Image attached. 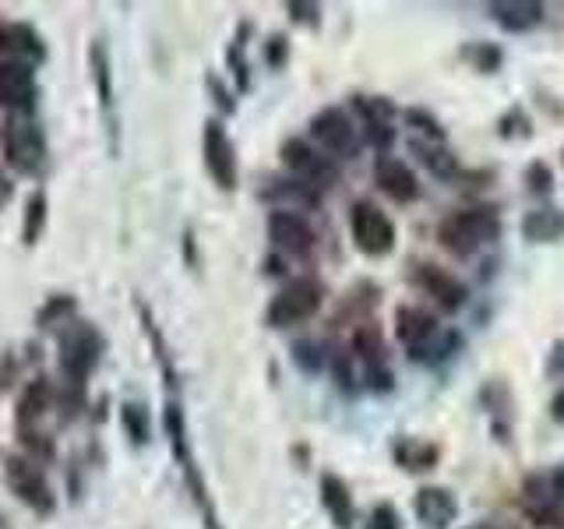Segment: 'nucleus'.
<instances>
[{
  "label": "nucleus",
  "instance_id": "nucleus-1",
  "mask_svg": "<svg viewBox=\"0 0 564 529\" xmlns=\"http://www.w3.org/2000/svg\"><path fill=\"white\" fill-rule=\"evenodd\" d=\"M163 431H166V441H170V455L173 463L181 466V476H184V487L191 494L194 508H198L202 516V526L205 529H223V519H219V508L212 501V490L205 484V473L198 466V458H194V449H191V434H187V413L176 396H166V406H163Z\"/></svg>",
  "mask_w": 564,
  "mask_h": 529
},
{
  "label": "nucleus",
  "instance_id": "nucleus-2",
  "mask_svg": "<svg viewBox=\"0 0 564 529\" xmlns=\"http://www.w3.org/2000/svg\"><path fill=\"white\" fill-rule=\"evenodd\" d=\"M395 335H399V343L405 346V353H410V357L420 360V364L445 360L458 346H463V335L441 328L437 317L427 307H420V304H402L395 311Z\"/></svg>",
  "mask_w": 564,
  "mask_h": 529
},
{
  "label": "nucleus",
  "instance_id": "nucleus-3",
  "mask_svg": "<svg viewBox=\"0 0 564 529\" xmlns=\"http://www.w3.org/2000/svg\"><path fill=\"white\" fill-rule=\"evenodd\" d=\"M0 155L22 176H40L50 166V141L35 117H4L0 120Z\"/></svg>",
  "mask_w": 564,
  "mask_h": 529
},
{
  "label": "nucleus",
  "instance_id": "nucleus-4",
  "mask_svg": "<svg viewBox=\"0 0 564 529\" xmlns=\"http://www.w3.org/2000/svg\"><path fill=\"white\" fill-rule=\"evenodd\" d=\"M102 353L106 335L93 322H85V317H75V322L57 332V367L64 381L88 385V378L102 364Z\"/></svg>",
  "mask_w": 564,
  "mask_h": 529
},
{
  "label": "nucleus",
  "instance_id": "nucleus-5",
  "mask_svg": "<svg viewBox=\"0 0 564 529\" xmlns=\"http://www.w3.org/2000/svg\"><path fill=\"white\" fill-rule=\"evenodd\" d=\"M501 237V219L490 208H463L452 212L448 219L437 226V244L455 258H473Z\"/></svg>",
  "mask_w": 564,
  "mask_h": 529
},
{
  "label": "nucleus",
  "instance_id": "nucleus-6",
  "mask_svg": "<svg viewBox=\"0 0 564 529\" xmlns=\"http://www.w3.org/2000/svg\"><path fill=\"white\" fill-rule=\"evenodd\" d=\"M325 304V282L314 276H293L286 287H282L272 300L269 311H264V325L269 328H293L304 325L322 311Z\"/></svg>",
  "mask_w": 564,
  "mask_h": 529
},
{
  "label": "nucleus",
  "instance_id": "nucleus-7",
  "mask_svg": "<svg viewBox=\"0 0 564 529\" xmlns=\"http://www.w3.org/2000/svg\"><path fill=\"white\" fill-rule=\"evenodd\" d=\"M4 484L32 516L50 519L53 511H57V490H53L46 481V466L32 463L29 455H22V452L4 455Z\"/></svg>",
  "mask_w": 564,
  "mask_h": 529
},
{
  "label": "nucleus",
  "instance_id": "nucleus-8",
  "mask_svg": "<svg viewBox=\"0 0 564 529\" xmlns=\"http://www.w3.org/2000/svg\"><path fill=\"white\" fill-rule=\"evenodd\" d=\"M279 155H282V166L290 170L293 181L307 184L317 194L339 184V163H335L328 152H322L307 138H286V141H282Z\"/></svg>",
  "mask_w": 564,
  "mask_h": 529
},
{
  "label": "nucleus",
  "instance_id": "nucleus-9",
  "mask_svg": "<svg viewBox=\"0 0 564 529\" xmlns=\"http://www.w3.org/2000/svg\"><path fill=\"white\" fill-rule=\"evenodd\" d=\"M349 234L357 251L367 258H384L395 251V223L375 202H357L349 208Z\"/></svg>",
  "mask_w": 564,
  "mask_h": 529
},
{
  "label": "nucleus",
  "instance_id": "nucleus-10",
  "mask_svg": "<svg viewBox=\"0 0 564 529\" xmlns=\"http://www.w3.org/2000/svg\"><path fill=\"white\" fill-rule=\"evenodd\" d=\"M311 138L317 141V149L328 152L332 159H357L364 141L360 131L352 128V117L343 106H325L311 117Z\"/></svg>",
  "mask_w": 564,
  "mask_h": 529
},
{
  "label": "nucleus",
  "instance_id": "nucleus-11",
  "mask_svg": "<svg viewBox=\"0 0 564 529\" xmlns=\"http://www.w3.org/2000/svg\"><path fill=\"white\" fill-rule=\"evenodd\" d=\"M202 155H205V170L212 176V184L219 191H237L240 187V166H237V145L229 131L223 128V120H205L202 131Z\"/></svg>",
  "mask_w": 564,
  "mask_h": 529
},
{
  "label": "nucleus",
  "instance_id": "nucleus-12",
  "mask_svg": "<svg viewBox=\"0 0 564 529\" xmlns=\"http://www.w3.org/2000/svg\"><path fill=\"white\" fill-rule=\"evenodd\" d=\"M40 96L43 85L35 78L32 64H0V110H8V117H32L35 106H40Z\"/></svg>",
  "mask_w": 564,
  "mask_h": 529
},
{
  "label": "nucleus",
  "instance_id": "nucleus-13",
  "mask_svg": "<svg viewBox=\"0 0 564 529\" xmlns=\"http://www.w3.org/2000/svg\"><path fill=\"white\" fill-rule=\"evenodd\" d=\"M88 71H93V85H96V99H99V114L106 120V134H110V152H120V131H117V88H113V61L106 40H93L88 46Z\"/></svg>",
  "mask_w": 564,
  "mask_h": 529
},
{
  "label": "nucleus",
  "instance_id": "nucleus-14",
  "mask_svg": "<svg viewBox=\"0 0 564 529\" xmlns=\"http://www.w3.org/2000/svg\"><path fill=\"white\" fill-rule=\"evenodd\" d=\"M50 57V46L43 40V32L32 22H14V18H0V64L18 61L43 67Z\"/></svg>",
  "mask_w": 564,
  "mask_h": 529
},
{
  "label": "nucleus",
  "instance_id": "nucleus-15",
  "mask_svg": "<svg viewBox=\"0 0 564 529\" xmlns=\"http://www.w3.org/2000/svg\"><path fill=\"white\" fill-rule=\"evenodd\" d=\"M269 240L282 258H307L314 251V229L300 212L272 208L269 212Z\"/></svg>",
  "mask_w": 564,
  "mask_h": 529
},
{
  "label": "nucleus",
  "instance_id": "nucleus-16",
  "mask_svg": "<svg viewBox=\"0 0 564 529\" xmlns=\"http://www.w3.org/2000/svg\"><path fill=\"white\" fill-rule=\"evenodd\" d=\"M413 287L423 293V296H431L434 304L441 311H458L466 304V287L458 282L448 269H441V264H431V261H416L413 264Z\"/></svg>",
  "mask_w": 564,
  "mask_h": 529
},
{
  "label": "nucleus",
  "instance_id": "nucleus-17",
  "mask_svg": "<svg viewBox=\"0 0 564 529\" xmlns=\"http://www.w3.org/2000/svg\"><path fill=\"white\" fill-rule=\"evenodd\" d=\"M53 385L46 375H35L25 381V388L18 392L14 402V431H40V423L46 420V413H53Z\"/></svg>",
  "mask_w": 564,
  "mask_h": 529
},
{
  "label": "nucleus",
  "instance_id": "nucleus-18",
  "mask_svg": "<svg viewBox=\"0 0 564 529\" xmlns=\"http://www.w3.org/2000/svg\"><path fill=\"white\" fill-rule=\"evenodd\" d=\"M375 181L378 187L388 194L392 202L399 205H410L416 202V194H420V181H416V173L402 163V159L395 155H378V163H375Z\"/></svg>",
  "mask_w": 564,
  "mask_h": 529
},
{
  "label": "nucleus",
  "instance_id": "nucleus-19",
  "mask_svg": "<svg viewBox=\"0 0 564 529\" xmlns=\"http://www.w3.org/2000/svg\"><path fill=\"white\" fill-rule=\"evenodd\" d=\"M519 505L529 519L536 526H551V529H561V519H557V508H554V490H551V476L546 473H533L529 481L522 484V494H519Z\"/></svg>",
  "mask_w": 564,
  "mask_h": 529
},
{
  "label": "nucleus",
  "instance_id": "nucleus-20",
  "mask_svg": "<svg viewBox=\"0 0 564 529\" xmlns=\"http://www.w3.org/2000/svg\"><path fill=\"white\" fill-rule=\"evenodd\" d=\"M413 508L416 519L427 529H448L458 519V501L448 487H420Z\"/></svg>",
  "mask_w": 564,
  "mask_h": 529
},
{
  "label": "nucleus",
  "instance_id": "nucleus-21",
  "mask_svg": "<svg viewBox=\"0 0 564 529\" xmlns=\"http://www.w3.org/2000/svg\"><path fill=\"white\" fill-rule=\"evenodd\" d=\"M490 14L505 32H529L543 22L546 8L536 4V0H494Z\"/></svg>",
  "mask_w": 564,
  "mask_h": 529
},
{
  "label": "nucleus",
  "instance_id": "nucleus-22",
  "mask_svg": "<svg viewBox=\"0 0 564 529\" xmlns=\"http://www.w3.org/2000/svg\"><path fill=\"white\" fill-rule=\"evenodd\" d=\"M317 490H322V505L328 511L332 526L335 529H352V494H349L343 476L322 473V484H317Z\"/></svg>",
  "mask_w": 564,
  "mask_h": 529
},
{
  "label": "nucleus",
  "instance_id": "nucleus-23",
  "mask_svg": "<svg viewBox=\"0 0 564 529\" xmlns=\"http://www.w3.org/2000/svg\"><path fill=\"white\" fill-rule=\"evenodd\" d=\"M261 198L272 202L275 208L300 212V208H314L322 202V194L311 191L307 184L293 181V176H282V181H269V187H261Z\"/></svg>",
  "mask_w": 564,
  "mask_h": 529
},
{
  "label": "nucleus",
  "instance_id": "nucleus-24",
  "mask_svg": "<svg viewBox=\"0 0 564 529\" xmlns=\"http://www.w3.org/2000/svg\"><path fill=\"white\" fill-rule=\"evenodd\" d=\"M410 152L420 159L423 166H427L437 181H455L458 173V159L448 152V145L445 141H427V138H410Z\"/></svg>",
  "mask_w": 564,
  "mask_h": 529
},
{
  "label": "nucleus",
  "instance_id": "nucleus-25",
  "mask_svg": "<svg viewBox=\"0 0 564 529\" xmlns=\"http://www.w3.org/2000/svg\"><path fill=\"white\" fill-rule=\"evenodd\" d=\"M392 455H395L399 469H405V473H427V469L437 466L441 449L434 445V441H423V438H399L395 445H392Z\"/></svg>",
  "mask_w": 564,
  "mask_h": 529
},
{
  "label": "nucleus",
  "instance_id": "nucleus-26",
  "mask_svg": "<svg viewBox=\"0 0 564 529\" xmlns=\"http://www.w3.org/2000/svg\"><path fill=\"white\" fill-rule=\"evenodd\" d=\"M134 311H138V322H141V328H145V335H149L152 349H155V360H159V367H163V378H166L170 396H176V388H181V381H176V370H173V360H170V346H166L163 332H159V325H155L152 307H149L141 296H134Z\"/></svg>",
  "mask_w": 564,
  "mask_h": 529
},
{
  "label": "nucleus",
  "instance_id": "nucleus-27",
  "mask_svg": "<svg viewBox=\"0 0 564 529\" xmlns=\"http://www.w3.org/2000/svg\"><path fill=\"white\" fill-rule=\"evenodd\" d=\"M522 237L529 244H554L564 237V212L561 208H533L522 219Z\"/></svg>",
  "mask_w": 564,
  "mask_h": 529
},
{
  "label": "nucleus",
  "instance_id": "nucleus-28",
  "mask_svg": "<svg viewBox=\"0 0 564 529\" xmlns=\"http://www.w3.org/2000/svg\"><path fill=\"white\" fill-rule=\"evenodd\" d=\"M78 317V296L75 293H50L40 311H35V328L53 332V328H64Z\"/></svg>",
  "mask_w": 564,
  "mask_h": 529
},
{
  "label": "nucleus",
  "instance_id": "nucleus-29",
  "mask_svg": "<svg viewBox=\"0 0 564 529\" xmlns=\"http://www.w3.org/2000/svg\"><path fill=\"white\" fill-rule=\"evenodd\" d=\"M46 223H50V198L43 187H35L29 198H25V208H22V247H35L46 234Z\"/></svg>",
  "mask_w": 564,
  "mask_h": 529
},
{
  "label": "nucleus",
  "instance_id": "nucleus-30",
  "mask_svg": "<svg viewBox=\"0 0 564 529\" xmlns=\"http://www.w3.org/2000/svg\"><path fill=\"white\" fill-rule=\"evenodd\" d=\"M53 413L61 417V423H70L88 413V385H75V381H53Z\"/></svg>",
  "mask_w": 564,
  "mask_h": 529
},
{
  "label": "nucleus",
  "instance_id": "nucleus-31",
  "mask_svg": "<svg viewBox=\"0 0 564 529\" xmlns=\"http://www.w3.org/2000/svg\"><path fill=\"white\" fill-rule=\"evenodd\" d=\"M120 428L123 434H128V441L134 449H145L149 441H152V420H149V410H145V402H120Z\"/></svg>",
  "mask_w": 564,
  "mask_h": 529
},
{
  "label": "nucleus",
  "instance_id": "nucleus-32",
  "mask_svg": "<svg viewBox=\"0 0 564 529\" xmlns=\"http://www.w3.org/2000/svg\"><path fill=\"white\" fill-rule=\"evenodd\" d=\"M247 35H251V25L243 22L237 29L234 40H229V46H226V64H229V71H234L240 93H247V88H251V64H247Z\"/></svg>",
  "mask_w": 564,
  "mask_h": 529
},
{
  "label": "nucleus",
  "instance_id": "nucleus-33",
  "mask_svg": "<svg viewBox=\"0 0 564 529\" xmlns=\"http://www.w3.org/2000/svg\"><path fill=\"white\" fill-rule=\"evenodd\" d=\"M352 110L360 114L364 131L367 128H392V117H395V106L384 96H352Z\"/></svg>",
  "mask_w": 564,
  "mask_h": 529
},
{
  "label": "nucleus",
  "instance_id": "nucleus-34",
  "mask_svg": "<svg viewBox=\"0 0 564 529\" xmlns=\"http://www.w3.org/2000/svg\"><path fill=\"white\" fill-rule=\"evenodd\" d=\"M18 449L40 466H50L53 458H57V445H53V438L46 431H22L18 434Z\"/></svg>",
  "mask_w": 564,
  "mask_h": 529
},
{
  "label": "nucleus",
  "instance_id": "nucleus-35",
  "mask_svg": "<svg viewBox=\"0 0 564 529\" xmlns=\"http://www.w3.org/2000/svg\"><path fill=\"white\" fill-rule=\"evenodd\" d=\"M402 120H405V128L413 131V138L445 141V128H441L437 117H431L427 110H416V106H410V110H402Z\"/></svg>",
  "mask_w": 564,
  "mask_h": 529
},
{
  "label": "nucleus",
  "instance_id": "nucleus-36",
  "mask_svg": "<svg viewBox=\"0 0 564 529\" xmlns=\"http://www.w3.org/2000/svg\"><path fill=\"white\" fill-rule=\"evenodd\" d=\"M293 364L304 370V375H317V370L325 367V349H322V343H314V339L293 343Z\"/></svg>",
  "mask_w": 564,
  "mask_h": 529
},
{
  "label": "nucleus",
  "instance_id": "nucleus-37",
  "mask_svg": "<svg viewBox=\"0 0 564 529\" xmlns=\"http://www.w3.org/2000/svg\"><path fill=\"white\" fill-rule=\"evenodd\" d=\"M466 61L476 67V71H484V75H494V71L501 67V50L498 46H487V43H469L466 46Z\"/></svg>",
  "mask_w": 564,
  "mask_h": 529
},
{
  "label": "nucleus",
  "instance_id": "nucleus-38",
  "mask_svg": "<svg viewBox=\"0 0 564 529\" xmlns=\"http://www.w3.org/2000/svg\"><path fill=\"white\" fill-rule=\"evenodd\" d=\"M498 128H501V138H529L533 134V120H529L522 106H511V110L498 120Z\"/></svg>",
  "mask_w": 564,
  "mask_h": 529
},
{
  "label": "nucleus",
  "instance_id": "nucleus-39",
  "mask_svg": "<svg viewBox=\"0 0 564 529\" xmlns=\"http://www.w3.org/2000/svg\"><path fill=\"white\" fill-rule=\"evenodd\" d=\"M525 187L540 194V198H546V194L554 191V170L543 163V159H536V163L525 166Z\"/></svg>",
  "mask_w": 564,
  "mask_h": 529
},
{
  "label": "nucleus",
  "instance_id": "nucleus-40",
  "mask_svg": "<svg viewBox=\"0 0 564 529\" xmlns=\"http://www.w3.org/2000/svg\"><path fill=\"white\" fill-rule=\"evenodd\" d=\"M22 370H25V360L18 357V353H11V349H0V396L11 392L14 381L22 378Z\"/></svg>",
  "mask_w": 564,
  "mask_h": 529
},
{
  "label": "nucleus",
  "instance_id": "nucleus-41",
  "mask_svg": "<svg viewBox=\"0 0 564 529\" xmlns=\"http://www.w3.org/2000/svg\"><path fill=\"white\" fill-rule=\"evenodd\" d=\"M364 529H402V516L395 511V505L381 501V505H375V511L367 516V526H364Z\"/></svg>",
  "mask_w": 564,
  "mask_h": 529
},
{
  "label": "nucleus",
  "instance_id": "nucleus-42",
  "mask_svg": "<svg viewBox=\"0 0 564 529\" xmlns=\"http://www.w3.org/2000/svg\"><path fill=\"white\" fill-rule=\"evenodd\" d=\"M286 14L293 18V22H300V25H317V22H322V8H317V4H304V0H290Z\"/></svg>",
  "mask_w": 564,
  "mask_h": 529
},
{
  "label": "nucleus",
  "instance_id": "nucleus-43",
  "mask_svg": "<svg viewBox=\"0 0 564 529\" xmlns=\"http://www.w3.org/2000/svg\"><path fill=\"white\" fill-rule=\"evenodd\" d=\"M290 61V43H286V35H272L269 43H264V64L269 67H282Z\"/></svg>",
  "mask_w": 564,
  "mask_h": 529
},
{
  "label": "nucleus",
  "instance_id": "nucleus-44",
  "mask_svg": "<svg viewBox=\"0 0 564 529\" xmlns=\"http://www.w3.org/2000/svg\"><path fill=\"white\" fill-rule=\"evenodd\" d=\"M205 85H208V93H212V99H216V106H219L223 114H234V110H237L234 93H229V88H226L216 75H208V78H205Z\"/></svg>",
  "mask_w": 564,
  "mask_h": 529
},
{
  "label": "nucleus",
  "instance_id": "nucleus-45",
  "mask_svg": "<svg viewBox=\"0 0 564 529\" xmlns=\"http://www.w3.org/2000/svg\"><path fill=\"white\" fill-rule=\"evenodd\" d=\"M551 476V490H554V508H557V519H561V529H564V466L546 473Z\"/></svg>",
  "mask_w": 564,
  "mask_h": 529
},
{
  "label": "nucleus",
  "instance_id": "nucleus-46",
  "mask_svg": "<svg viewBox=\"0 0 564 529\" xmlns=\"http://www.w3.org/2000/svg\"><path fill=\"white\" fill-rule=\"evenodd\" d=\"M11 198H14V181H11V173L0 170V208L11 205Z\"/></svg>",
  "mask_w": 564,
  "mask_h": 529
},
{
  "label": "nucleus",
  "instance_id": "nucleus-47",
  "mask_svg": "<svg viewBox=\"0 0 564 529\" xmlns=\"http://www.w3.org/2000/svg\"><path fill=\"white\" fill-rule=\"evenodd\" d=\"M551 417H554L557 423H564V388L551 399Z\"/></svg>",
  "mask_w": 564,
  "mask_h": 529
},
{
  "label": "nucleus",
  "instance_id": "nucleus-48",
  "mask_svg": "<svg viewBox=\"0 0 564 529\" xmlns=\"http://www.w3.org/2000/svg\"><path fill=\"white\" fill-rule=\"evenodd\" d=\"M0 529H14V526H11V519H8V516H0Z\"/></svg>",
  "mask_w": 564,
  "mask_h": 529
},
{
  "label": "nucleus",
  "instance_id": "nucleus-49",
  "mask_svg": "<svg viewBox=\"0 0 564 529\" xmlns=\"http://www.w3.org/2000/svg\"><path fill=\"white\" fill-rule=\"evenodd\" d=\"M473 529H476V526H473Z\"/></svg>",
  "mask_w": 564,
  "mask_h": 529
}]
</instances>
